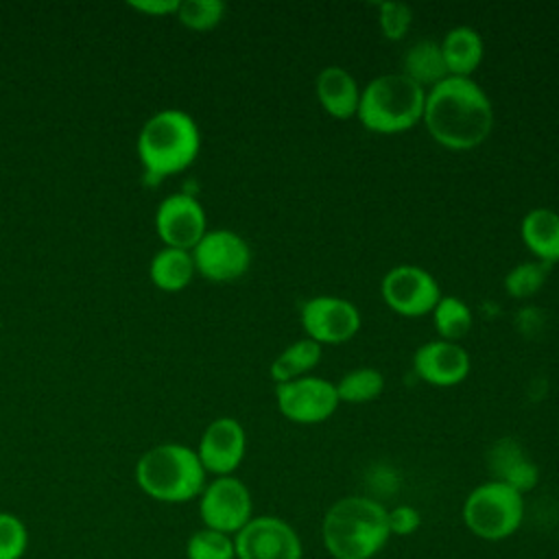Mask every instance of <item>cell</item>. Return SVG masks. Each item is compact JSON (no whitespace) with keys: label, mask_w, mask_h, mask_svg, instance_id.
Segmentation results:
<instances>
[{"label":"cell","mask_w":559,"mask_h":559,"mask_svg":"<svg viewBox=\"0 0 559 559\" xmlns=\"http://www.w3.org/2000/svg\"><path fill=\"white\" fill-rule=\"evenodd\" d=\"M386 518H389V533L397 537L413 535L421 526V513L411 504H397L389 509Z\"/></svg>","instance_id":"cell-30"},{"label":"cell","mask_w":559,"mask_h":559,"mask_svg":"<svg viewBox=\"0 0 559 559\" xmlns=\"http://www.w3.org/2000/svg\"><path fill=\"white\" fill-rule=\"evenodd\" d=\"M323 358V347L310 338H297L286 345L271 362L269 373L275 384L290 382L304 376H310Z\"/></svg>","instance_id":"cell-22"},{"label":"cell","mask_w":559,"mask_h":559,"mask_svg":"<svg viewBox=\"0 0 559 559\" xmlns=\"http://www.w3.org/2000/svg\"><path fill=\"white\" fill-rule=\"evenodd\" d=\"M138 487L157 502L181 504L201 496L207 472L197 450L183 443H159L148 448L135 463Z\"/></svg>","instance_id":"cell-4"},{"label":"cell","mask_w":559,"mask_h":559,"mask_svg":"<svg viewBox=\"0 0 559 559\" xmlns=\"http://www.w3.org/2000/svg\"><path fill=\"white\" fill-rule=\"evenodd\" d=\"M194 275H197L194 260H192V253L186 249L164 247L151 258V264H148L151 282L166 293L183 290Z\"/></svg>","instance_id":"cell-21"},{"label":"cell","mask_w":559,"mask_h":559,"mask_svg":"<svg viewBox=\"0 0 559 559\" xmlns=\"http://www.w3.org/2000/svg\"><path fill=\"white\" fill-rule=\"evenodd\" d=\"M493 105L487 92L469 76H445L426 90L421 124L443 148L472 151L493 129Z\"/></svg>","instance_id":"cell-1"},{"label":"cell","mask_w":559,"mask_h":559,"mask_svg":"<svg viewBox=\"0 0 559 559\" xmlns=\"http://www.w3.org/2000/svg\"><path fill=\"white\" fill-rule=\"evenodd\" d=\"M402 74L415 81L419 87L430 90L432 85L441 83L448 74L441 46L435 39H419L411 44L402 59Z\"/></svg>","instance_id":"cell-20"},{"label":"cell","mask_w":559,"mask_h":559,"mask_svg":"<svg viewBox=\"0 0 559 559\" xmlns=\"http://www.w3.org/2000/svg\"><path fill=\"white\" fill-rule=\"evenodd\" d=\"M177 20L192 31H212L225 17V2L221 0H183L177 9Z\"/></svg>","instance_id":"cell-27"},{"label":"cell","mask_w":559,"mask_h":559,"mask_svg":"<svg viewBox=\"0 0 559 559\" xmlns=\"http://www.w3.org/2000/svg\"><path fill=\"white\" fill-rule=\"evenodd\" d=\"M378 26L389 41H400L413 26V9L406 2H380L378 4Z\"/></svg>","instance_id":"cell-29"},{"label":"cell","mask_w":559,"mask_h":559,"mask_svg":"<svg viewBox=\"0 0 559 559\" xmlns=\"http://www.w3.org/2000/svg\"><path fill=\"white\" fill-rule=\"evenodd\" d=\"M430 317L439 338L452 341V343H459L461 338H465L474 323L472 308L456 295H441Z\"/></svg>","instance_id":"cell-23"},{"label":"cell","mask_w":559,"mask_h":559,"mask_svg":"<svg viewBox=\"0 0 559 559\" xmlns=\"http://www.w3.org/2000/svg\"><path fill=\"white\" fill-rule=\"evenodd\" d=\"M28 550V528L11 511H0V559H22Z\"/></svg>","instance_id":"cell-28"},{"label":"cell","mask_w":559,"mask_h":559,"mask_svg":"<svg viewBox=\"0 0 559 559\" xmlns=\"http://www.w3.org/2000/svg\"><path fill=\"white\" fill-rule=\"evenodd\" d=\"M463 524L485 542H502L518 533L524 522V496L504 483L476 485L463 502Z\"/></svg>","instance_id":"cell-6"},{"label":"cell","mask_w":559,"mask_h":559,"mask_svg":"<svg viewBox=\"0 0 559 559\" xmlns=\"http://www.w3.org/2000/svg\"><path fill=\"white\" fill-rule=\"evenodd\" d=\"M186 559H236L234 537L212 531V528H197L186 539Z\"/></svg>","instance_id":"cell-25"},{"label":"cell","mask_w":559,"mask_h":559,"mask_svg":"<svg viewBox=\"0 0 559 559\" xmlns=\"http://www.w3.org/2000/svg\"><path fill=\"white\" fill-rule=\"evenodd\" d=\"M275 402L284 419L301 426L330 419L341 404L334 382L312 373L275 384Z\"/></svg>","instance_id":"cell-11"},{"label":"cell","mask_w":559,"mask_h":559,"mask_svg":"<svg viewBox=\"0 0 559 559\" xmlns=\"http://www.w3.org/2000/svg\"><path fill=\"white\" fill-rule=\"evenodd\" d=\"M472 360L461 343L432 338L413 354L415 376L430 386H456L469 373Z\"/></svg>","instance_id":"cell-15"},{"label":"cell","mask_w":559,"mask_h":559,"mask_svg":"<svg viewBox=\"0 0 559 559\" xmlns=\"http://www.w3.org/2000/svg\"><path fill=\"white\" fill-rule=\"evenodd\" d=\"M336 395L343 404H367L382 395L384 376L373 367H356L341 376L336 382Z\"/></svg>","instance_id":"cell-24"},{"label":"cell","mask_w":559,"mask_h":559,"mask_svg":"<svg viewBox=\"0 0 559 559\" xmlns=\"http://www.w3.org/2000/svg\"><path fill=\"white\" fill-rule=\"evenodd\" d=\"M384 304L400 317L419 319L432 312L441 293L437 277L419 264H395L380 280Z\"/></svg>","instance_id":"cell-7"},{"label":"cell","mask_w":559,"mask_h":559,"mask_svg":"<svg viewBox=\"0 0 559 559\" xmlns=\"http://www.w3.org/2000/svg\"><path fill=\"white\" fill-rule=\"evenodd\" d=\"M201 151L197 120L183 109H162L140 129L138 157L148 179L159 181L186 170Z\"/></svg>","instance_id":"cell-3"},{"label":"cell","mask_w":559,"mask_h":559,"mask_svg":"<svg viewBox=\"0 0 559 559\" xmlns=\"http://www.w3.org/2000/svg\"><path fill=\"white\" fill-rule=\"evenodd\" d=\"M190 253L197 273L216 284L236 282L251 266L249 242L227 227L207 229Z\"/></svg>","instance_id":"cell-10"},{"label":"cell","mask_w":559,"mask_h":559,"mask_svg":"<svg viewBox=\"0 0 559 559\" xmlns=\"http://www.w3.org/2000/svg\"><path fill=\"white\" fill-rule=\"evenodd\" d=\"M487 467L491 472V480L504 483L522 496L531 491L539 480L537 465L526 456L522 445L511 437L496 441L487 452Z\"/></svg>","instance_id":"cell-17"},{"label":"cell","mask_w":559,"mask_h":559,"mask_svg":"<svg viewBox=\"0 0 559 559\" xmlns=\"http://www.w3.org/2000/svg\"><path fill=\"white\" fill-rule=\"evenodd\" d=\"M129 7L148 15H168V13H177L179 0H131Z\"/></svg>","instance_id":"cell-31"},{"label":"cell","mask_w":559,"mask_h":559,"mask_svg":"<svg viewBox=\"0 0 559 559\" xmlns=\"http://www.w3.org/2000/svg\"><path fill=\"white\" fill-rule=\"evenodd\" d=\"M236 559H301L297 531L277 515H253L236 535Z\"/></svg>","instance_id":"cell-12"},{"label":"cell","mask_w":559,"mask_h":559,"mask_svg":"<svg viewBox=\"0 0 559 559\" xmlns=\"http://www.w3.org/2000/svg\"><path fill=\"white\" fill-rule=\"evenodd\" d=\"M199 515L205 528L236 535L253 518V498L238 476H214L199 496Z\"/></svg>","instance_id":"cell-8"},{"label":"cell","mask_w":559,"mask_h":559,"mask_svg":"<svg viewBox=\"0 0 559 559\" xmlns=\"http://www.w3.org/2000/svg\"><path fill=\"white\" fill-rule=\"evenodd\" d=\"M304 336L323 345H338L360 332L362 317L354 301L338 295H314L299 308Z\"/></svg>","instance_id":"cell-9"},{"label":"cell","mask_w":559,"mask_h":559,"mask_svg":"<svg viewBox=\"0 0 559 559\" xmlns=\"http://www.w3.org/2000/svg\"><path fill=\"white\" fill-rule=\"evenodd\" d=\"M426 90L402 72H384L360 87L356 118L373 133H404L421 122Z\"/></svg>","instance_id":"cell-5"},{"label":"cell","mask_w":559,"mask_h":559,"mask_svg":"<svg viewBox=\"0 0 559 559\" xmlns=\"http://www.w3.org/2000/svg\"><path fill=\"white\" fill-rule=\"evenodd\" d=\"M314 94L321 109L336 118L349 120L356 118L360 103V85L354 74L343 66H325L314 79Z\"/></svg>","instance_id":"cell-16"},{"label":"cell","mask_w":559,"mask_h":559,"mask_svg":"<svg viewBox=\"0 0 559 559\" xmlns=\"http://www.w3.org/2000/svg\"><path fill=\"white\" fill-rule=\"evenodd\" d=\"M520 238L528 253L552 266L559 262V212L550 207H533L522 216Z\"/></svg>","instance_id":"cell-18"},{"label":"cell","mask_w":559,"mask_h":559,"mask_svg":"<svg viewBox=\"0 0 559 559\" xmlns=\"http://www.w3.org/2000/svg\"><path fill=\"white\" fill-rule=\"evenodd\" d=\"M450 76H469L478 70L485 57V41L472 26H454L439 41Z\"/></svg>","instance_id":"cell-19"},{"label":"cell","mask_w":559,"mask_h":559,"mask_svg":"<svg viewBox=\"0 0 559 559\" xmlns=\"http://www.w3.org/2000/svg\"><path fill=\"white\" fill-rule=\"evenodd\" d=\"M155 231L166 247L192 251L207 231L205 210L190 192L168 194L157 205Z\"/></svg>","instance_id":"cell-13"},{"label":"cell","mask_w":559,"mask_h":559,"mask_svg":"<svg viewBox=\"0 0 559 559\" xmlns=\"http://www.w3.org/2000/svg\"><path fill=\"white\" fill-rule=\"evenodd\" d=\"M389 509L369 496L338 498L323 515L321 539L334 559H371L389 542Z\"/></svg>","instance_id":"cell-2"},{"label":"cell","mask_w":559,"mask_h":559,"mask_svg":"<svg viewBox=\"0 0 559 559\" xmlns=\"http://www.w3.org/2000/svg\"><path fill=\"white\" fill-rule=\"evenodd\" d=\"M247 452V432L234 417H216L199 439L197 456L212 476H231Z\"/></svg>","instance_id":"cell-14"},{"label":"cell","mask_w":559,"mask_h":559,"mask_svg":"<svg viewBox=\"0 0 559 559\" xmlns=\"http://www.w3.org/2000/svg\"><path fill=\"white\" fill-rule=\"evenodd\" d=\"M548 269L550 266H546V264H542L537 260H526V262H520V264L511 266L509 273L504 275V290H507V295L511 299H528V297H533L546 284Z\"/></svg>","instance_id":"cell-26"}]
</instances>
